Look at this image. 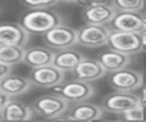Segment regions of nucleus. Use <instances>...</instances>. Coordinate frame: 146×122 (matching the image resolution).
<instances>
[{
	"instance_id": "obj_20",
	"label": "nucleus",
	"mask_w": 146,
	"mask_h": 122,
	"mask_svg": "<svg viewBox=\"0 0 146 122\" xmlns=\"http://www.w3.org/2000/svg\"><path fill=\"white\" fill-rule=\"evenodd\" d=\"M25 47L15 44H0V62L14 66L24 60Z\"/></svg>"
},
{
	"instance_id": "obj_29",
	"label": "nucleus",
	"mask_w": 146,
	"mask_h": 122,
	"mask_svg": "<svg viewBox=\"0 0 146 122\" xmlns=\"http://www.w3.org/2000/svg\"><path fill=\"white\" fill-rule=\"evenodd\" d=\"M58 1H62V2H65V3H74V2H79L81 0H58Z\"/></svg>"
},
{
	"instance_id": "obj_15",
	"label": "nucleus",
	"mask_w": 146,
	"mask_h": 122,
	"mask_svg": "<svg viewBox=\"0 0 146 122\" xmlns=\"http://www.w3.org/2000/svg\"><path fill=\"white\" fill-rule=\"evenodd\" d=\"M32 82L30 78L8 74L2 80H0V89L5 91L10 97L19 96L29 91L32 87Z\"/></svg>"
},
{
	"instance_id": "obj_7",
	"label": "nucleus",
	"mask_w": 146,
	"mask_h": 122,
	"mask_svg": "<svg viewBox=\"0 0 146 122\" xmlns=\"http://www.w3.org/2000/svg\"><path fill=\"white\" fill-rule=\"evenodd\" d=\"M110 84L116 91L133 92L144 82L143 74L135 70L123 67L119 71L112 72L108 79Z\"/></svg>"
},
{
	"instance_id": "obj_22",
	"label": "nucleus",
	"mask_w": 146,
	"mask_h": 122,
	"mask_svg": "<svg viewBox=\"0 0 146 122\" xmlns=\"http://www.w3.org/2000/svg\"><path fill=\"white\" fill-rule=\"evenodd\" d=\"M120 115L122 116L123 120H144L145 119V107L141 106L140 104H137Z\"/></svg>"
},
{
	"instance_id": "obj_30",
	"label": "nucleus",
	"mask_w": 146,
	"mask_h": 122,
	"mask_svg": "<svg viewBox=\"0 0 146 122\" xmlns=\"http://www.w3.org/2000/svg\"><path fill=\"white\" fill-rule=\"evenodd\" d=\"M0 120H1V115H0Z\"/></svg>"
},
{
	"instance_id": "obj_8",
	"label": "nucleus",
	"mask_w": 146,
	"mask_h": 122,
	"mask_svg": "<svg viewBox=\"0 0 146 122\" xmlns=\"http://www.w3.org/2000/svg\"><path fill=\"white\" fill-rule=\"evenodd\" d=\"M30 80L33 86L41 88H54L64 82V72L54 64L34 67L30 73Z\"/></svg>"
},
{
	"instance_id": "obj_24",
	"label": "nucleus",
	"mask_w": 146,
	"mask_h": 122,
	"mask_svg": "<svg viewBox=\"0 0 146 122\" xmlns=\"http://www.w3.org/2000/svg\"><path fill=\"white\" fill-rule=\"evenodd\" d=\"M135 95L137 96L138 104H140L141 106L146 107V86L141 84V86L136 90Z\"/></svg>"
},
{
	"instance_id": "obj_18",
	"label": "nucleus",
	"mask_w": 146,
	"mask_h": 122,
	"mask_svg": "<svg viewBox=\"0 0 146 122\" xmlns=\"http://www.w3.org/2000/svg\"><path fill=\"white\" fill-rule=\"evenodd\" d=\"M99 63L103 65V67L106 70V72H115L123 67H127L130 63V56L122 54L117 50L111 49L102 52L98 58Z\"/></svg>"
},
{
	"instance_id": "obj_13",
	"label": "nucleus",
	"mask_w": 146,
	"mask_h": 122,
	"mask_svg": "<svg viewBox=\"0 0 146 122\" xmlns=\"http://www.w3.org/2000/svg\"><path fill=\"white\" fill-rule=\"evenodd\" d=\"M144 15L139 11H117L111 21L110 27L119 31L139 32L143 24Z\"/></svg>"
},
{
	"instance_id": "obj_4",
	"label": "nucleus",
	"mask_w": 146,
	"mask_h": 122,
	"mask_svg": "<svg viewBox=\"0 0 146 122\" xmlns=\"http://www.w3.org/2000/svg\"><path fill=\"white\" fill-rule=\"evenodd\" d=\"M32 107L35 113L44 116L46 119L55 120L70 109V103L59 93H54L39 97L33 103Z\"/></svg>"
},
{
	"instance_id": "obj_17",
	"label": "nucleus",
	"mask_w": 146,
	"mask_h": 122,
	"mask_svg": "<svg viewBox=\"0 0 146 122\" xmlns=\"http://www.w3.org/2000/svg\"><path fill=\"white\" fill-rule=\"evenodd\" d=\"M33 113H34L33 107H31V106H29L24 103H21L18 100L10 99L0 115H1V120L26 121V120L32 119Z\"/></svg>"
},
{
	"instance_id": "obj_10",
	"label": "nucleus",
	"mask_w": 146,
	"mask_h": 122,
	"mask_svg": "<svg viewBox=\"0 0 146 122\" xmlns=\"http://www.w3.org/2000/svg\"><path fill=\"white\" fill-rule=\"evenodd\" d=\"M117 13L116 8L112 5V0L96 6L84 7L82 10V17L87 24H102L107 25L111 23L115 14Z\"/></svg>"
},
{
	"instance_id": "obj_9",
	"label": "nucleus",
	"mask_w": 146,
	"mask_h": 122,
	"mask_svg": "<svg viewBox=\"0 0 146 122\" xmlns=\"http://www.w3.org/2000/svg\"><path fill=\"white\" fill-rule=\"evenodd\" d=\"M137 104H138V99L133 92L116 91L114 93L107 95L103 99L102 107L107 113L120 115Z\"/></svg>"
},
{
	"instance_id": "obj_5",
	"label": "nucleus",
	"mask_w": 146,
	"mask_h": 122,
	"mask_svg": "<svg viewBox=\"0 0 146 122\" xmlns=\"http://www.w3.org/2000/svg\"><path fill=\"white\" fill-rule=\"evenodd\" d=\"M44 43L55 50L73 48L76 44V30L63 24H59L43 34Z\"/></svg>"
},
{
	"instance_id": "obj_21",
	"label": "nucleus",
	"mask_w": 146,
	"mask_h": 122,
	"mask_svg": "<svg viewBox=\"0 0 146 122\" xmlns=\"http://www.w3.org/2000/svg\"><path fill=\"white\" fill-rule=\"evenodd\" d=\"M112 5L117 11H140L145 0H112Z\"/></svg>"
},
{
	"instance_id": "obj_6",
	"label": "nucleus",
	"mask_w": 146,
	"mask_h": 122,
	"mask_svg": "<svg viewBox=\"0 0 146 122\" xmlns=\"http://www.w3.org/2000/svg\"><path fill=\"white\" fill-rule=\"evenodd\" d=\"M54 90L56 91V93L63 96L70 104H76L88 100L95 93V89L90 84V82L76 79L64 84L62 83L57 87H54Z\"/></svg>"
},
{
	"instance_id": "obj_12",
	"label": "nucleus",
	"mask_w": 146,
	"mask_h": 122,
	"mask_svg": "<svg viewBox=\"0 0 146 122\" xmlns=\"http://www.w3.org/2000/svg\"><path fill=\"white\" fill-rule=\"evenodd\" d=\"M29 39L30 33L21 24H0V44H15L25 47L29 42Z\"/></svg>"
},
{
	"instance_id": "obj_2",
	"label": "nucleus",
	"mask_w": 146,
	"mask_h": 122,
	"mask_svg": "<svg viewBox=\"0 0 146 122\" xmlns=\"http://www.w3.org/2000/svg\"><path fill=\"white\" fill-rule=\"evenodd\" d=\"M107 46L111 49L117 50L125 55H135L140 52L141 49V35L137 32L112 30L108 36Z\"/></svg>"
},
{
	"instance_id": "obj_19",
	"label": "nucleus",
	"mask_w": 146,
	"mask_h": 122,
	"mask_svg": "<svg viewBox=\"0 0 146 122\" xmlns=\"http://www.w3.org/2000/svg\"><path fill=\"white\" fill-rule=\"evenodd\" d=\"M83 58L84 56L80 51L72 48H67L55 52L52 64L63 72H67V71H73Z\"/></svg>"
},
{
	"instance_id": "obj_14",
	"label": "nucleus",
	"mask_w": 146,
	"mask_h": 122,
	"mask_svg": "<svg viewBox=\"0 0 146 122\" xmlns=\"http://www.w3.org/2000/svg\"><path fill=\"white\" fill-rule=\"evenodd\" d=\"M66 114L70 116L71 120L76 121H94L99 120L104 114V108L97 104L88 103L87 100L74 104L68 113Z\"/></svg>"
},
{
	"instance_id": "obj_16",
	"label": "nucleus",
	"mask_w": 146,
	"mask_h": 122,
	"mask_svg": "<svg viewBox=\"0 0 146 122\" xmlns=\"http://www.w3.org/2000/svg\"><path fill=\"white\" fill-rule=\"evenodd\" d=\"M55 52L49 47H32L29 49H25L24 55V63L34 67H40L44 65L52 64Z\"/></svg>"
},
{
	"instance_id": "obj_1",
	"label": "nucleus",
	"mask_w": 146,
	"mask_h": 122,
	"mask_svg": "<svg viewBox=\"0 0 146 122\" xmlns=\"http://www.w3.org/2000/svg\"><path fill=\"white\" fill-rule=\"evenodd\" d=\"M63 23L64 19L59 13L49 10L47 8H42V9H33L27 14H25L22 18L21 25L29 33L44 34L52 27Z\"/></svg>"
},
{
	"instance_id": "obj_26",
	"label": "nucleus",
	"mask_w": 146,
	"mask_h": 122,
	"mask_svg": "<svg viewBox=\"0 0 146 122\" xmlns=\"http://www.w3.org/2000/svg\"><path fill=\"white\" fill-rule=\"evenodd\" d=\"M10 73H11V66L0 62V80H2L5 76H7Z\"/></svg>"
},
{
	"instance_id": "obj_28",
	"label": "nucleus",
	"mask_w": 146,
	"mask_h": 122,
	"mask_svg": "<svg viewBox=\"0 0 146 122\" xmlns=\"http://www.w3.org/2000/svg\"><path fill=\"white\" fill-rule=\"evenodd\" d=\"M141 35V49L146 51V34H140Z\"/></svg>"
},
{
	"instance_id": "obj_3",
	"label": "nucleus",
	"mask_w": 146,
	"mask_h": 122,
	"mask_svg": "<svg viewBox=\"0 0 146 122\" xmlns=\"http://www.w3.org/2000/svg\"><path fill=\"white\" fill-rule=\"evenodd\" d=\"M111 27L102 24H86L76 30V43L87 48H98L107 44Z\"/></svg>"
},
{
	"instance_id": "obj_11",
	"label": "nucleus",
	"mask_w": 146,
	"mask_h": 122,
	"mask_svg": "<svg viewBox=\"0 0 146 122\" xmlns=\"http://www.w3.org/2000/svg\"><path fill=\"white\" fill-rule=\"evenodd\" d=\"M74 79L91 82L95 80H98L103 78L107 72L103 67V65L99 63L98 59H91V58H83L78 66L72 71Z\"/></svg>"
},
{
	"instance_id": "obj_23",
	"label": "nucleus",
	"mask_w": 146,
	"mask_h": 122,
	"mask_svg": "<svg viewBox=\"0 0 146 122\" xmlns=\"http://www.w3.org/2000/svg\"><path fill=\"white\" fill-rule=\"evenodd\" d=\"M23 2L32 9H42L55 6L58 0H23Z\"/></svg>"
},
{
	"instance_id": "obj_27",
	"label": "nucleus",
	"mask_w": 146,
	"mask_h": 122,
	"mask_svg": "<svg viewBox=\"0 0 146 122\" xmlns=\"http://www.w3.org/2000/svg\"><path fill=\"white\" fill-rule=\"evenodd\" d=\"M139 34H146V15H144V19H143V24H141V27L138 32Z\"/></svg>"
},
{
	"instance_id": "obj_25",
	"label": "nucleus",
	"mask_w": 146,
	"mask_h": 122,
	"mask_svg": "<svg viewBox=\"0 0 146 122\" xmlns=\"http://www.w3.org/2000/svg\"><path fill=\"white\" fill-rule=\"evenodd\" d=\"M10 99H11V97L0 89V114H1V112L3 111V108L6 107V105L9 103Z\"/></svg>"
}]
</instances>
